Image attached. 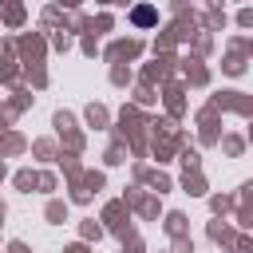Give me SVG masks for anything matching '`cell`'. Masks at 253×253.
I'll return each instance as SVG.
<instances>
[{"label": "cell", "instance_id": "1", "mask_svg": "<svg viewBox=\"0 0 253 253\" xmlns=\"http://www.w3.org/2000/svg\"><path fill=\"white\" fill-rule=\"evenodd\" d=\"M134 24H154V12H150V8H138V12H134Z\"/></svg>", "mask_w": 253, "mask_h": 253}]
</instances>
